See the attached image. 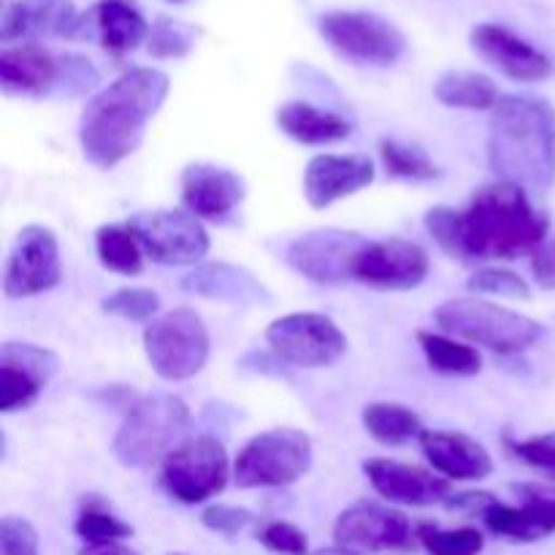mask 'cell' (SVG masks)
<instances>
[{
    "mask_svg": "<svg viewBox=\"0 0 555 555\" xmlns=\"http://www.w3.org/2000/svg\"><path fill=\"white\" fill-rule=\"evenodd\" d=\"M0 361L22 366L25 372L43 379V383H49L60 369V358L52 350H47V347L33 345V341H5L0 347Z\"/></svg>",
    "mask_w": 555,
    "mask_h": 555,
    "instance_id": "f35d334b",
    "label": "cell"
},
{
    "mask_svg": "<svg viewBox=\"0 0 555 555\" xmlns=\"http://www.w3.org/2000/svg\"><path fill=\"white\" fill-rule=\"evenodd\" d=\"M312 555H363V553L361 551H350V547L336 545V547H323V551H314Z\"/></svg>",
    "mask_w": 555,
    "mask_h": 555,
    "instance_id": "7dc6e473",
    "label": "cell"
},
{
    "mask_svg": "<svg viewBox=\"0 0 555 555\" xmlns=\"http://www.w3.org/2000/svg\"><path fill=\"white\" fill-rule=\"evenodd\" d=\"M361 421L369 437L374 442L385 444V448H401V444L421 442L423 434L428 431L417 412H412L404 404H393V401H374V404H366L363 406Z\"/></svg>",
    "mask_w": 555,
    "mask_h": 555,
    "instance_id": "4316f807",
    "label": "cell"
},
{
    "mask_svg": "<svg viewBox=\"0 0 555 555\" xmlns=\"http://www.w3.org/2000/svg\"><path fill=\"white\" fill-rule=\"evenodd\" d=\"M374 182V163L366 155H318L304 171V195L312 209H328L336 201L361 193Z\"/></svg>",
    "mask_w": 555,
    "mask_h": 555,
    "instance_id": "ffe728a7",
    "label": "cell"
},
{
    "mask_svg": "<svg viewBox=\"0 0 555 555\" xmlns=\"http://www.w3.org/2000/svg\"><path fill=\"white\" fill-rule=\"evenodd\" d=\"M417 341L426 356L428 366L444 377H475L482 369V358L477 347L442 334V331H417Z\"/></svg>",
    "mask_w": 555,
    "mask_h": 555,
    "instance_id": "f1b7e54d",
    "label": "cell"
},
{
    "mask_svg": "<svg viewBox=\"0 0 555 555\" xmlns=\"http://www.w3.org/2000/svg\"><path fill=\"white\" fill-rule=\"evenodd\" d=\"M98 70L95 65L79 54H60V74L57 85H54V95L76 98L85 92L95 90Z\"/></svg>",
    "mask_w": 555,
    "mask_h": 555,
    "instance_id": "ab89813d",
    "label": "cell"
},
{
    "mask_svg": "<svg viewBox=\"0 0 555 555\" xmlns=\"http://www.w3.org/2000/svg\"><path fill=\"white\" fill-rule=\"evenodd\" d=\"M426 231L431 233L434 242L450 258L466 263V244H464V211L450 209V206H434L426 215Z\"/></svg>",
    "mask_w": 555,
    "mask_h": 555,
    "instance_id": "8d00e7d4",
    "label": "cell"
},
{
    "mask_svg": "<svg viewBox=\"0 0 555 555\" xmlns=\"http://www.w3.org/2000/svg\"><path fill=\"white\" fill-rule=\"evenodd\" d=\"M171 79L157 68H130L87 101L79 141L87 160L112 171L141 146L146 125L166 103Z\"/></svg>",
    "mask_w": 555,
    "mask_h": 555,
    "instance_id": "6da1fadb",
    "label": "cell"
},
{
    "mask_svg": "<svg viewBox=\"0 0 555 555\" xmlns=\"http://www.w3.org/2000/svg\"><path fill=\"white\" fill-rule=\"evenodd\" d=\"M209 350V331L201 314L188 307L171 309L144 328L146 361L166 383H182L204 372Z\"/></svg>",
    "mask_w": 555,
    "mask_h": 555,
    "instance_id": "8992f818",
    "label": "cell"
},
{
    "mask_svg": "<svg viewBox=\"0 0 555 555\" xmlns=\"http://www.w3.org/2000/svg\"><path fill=\"white\" fill-rule=\"evenodd\" d=\"M198 41V27L190 22L173 20V16H157L150 27L146 52L157 60L188 57Z\"/></svg>",
    "mask_w": 555,
    "mask_h": 555,
    "instance_id": "1f68e13d",
    "label": "cell"
},
{
    "mask_svg": "<svg viewBox=\"0 0 555 555\" xmlns=\"http://www.w3.org/2000/svg\"><path fill=\"white\" fill-rule=\"evenodd\" d=\"M60 74V54L38 43H22L0 52V85L5 95L43 98L54 95Z\"/></svg>",
    "mask_w": 555,
    "mask_h": 555,
    "instance_id": "cb8c5ba5",
    "label": "cell"
},
{
    "mask_svg": "<svg viewBox=\"0 0 555 555\" xmlns=\"http://www.w3.org/2000/svg\"><path fill=\"white\" fill-rule=\"evenodd\" d=\"M312 466V439L298 428H271L258 434L233 461V482L244 491L287 488Z\"/></svg>",
    "mask_w": 555,
    "mask_h": 555,
    "instance_id": "52a82bcc",
    "label": "cell"
},
{
    "mask_svg": "<svg viewBox=\"0 0 555 555\" xmlns=\"http://www.w3.org/2000/svg\"><path fill=\"white\" fill-rule=\"evenodd\" d=\"M488 163L499 182L547 193L555 182V108L534 95H502L491 114Z\"/></svg>",
    "mask_w": 555,
    "mask_h": 555,
    "instance_id": "7a4b0ae2",
    "label": "cell"
},
{
    "mask_svg": "<svg viewBox=\"0 0 555 555\" xmlns=\"http://www.w3.org/2000/svg\"><path fill=\"white\" fill-rule=\"evenodd\" d=\"M547 217L529 193L496 182L482 188L464 211L466 263L469 260H518L547 242Z\"/></svg>",
    "mask_w": 555,
    "mask_h": 555,
    "instance_id": "3957f363",
    "label": "cell"
},
{
    "mask_svg": "<svg viewBox=\"0 0 555 555\" xmlns=\"http://www.w3.org/2000/svg\"><path fill=\"white\" fill-rule=\"evenodd\" d=\"M233 477L231 461L217 437L201 434L179 444L160 464V486L182 504H204L225 491Z\"/></svg>",
    "mask_w": 555,
    "mask_h": 555,
    "instance_id": "9c48e42d",
    "label": "cell"
},
{
    "mask_svg": "<svg viewBox=\"0 0 555 555\" xmlns=\"http://www.w3.org/2000/svg\"><path fill=\"white\" fill-rule=\"evenodd\" d=\"M421 450L431 469L444 480H486L493 472V459L486 444L461 431H426L421 437Z\"/></svg>",
    "mask_w": 555,
    "mask_h": 555,
    "instance_id": "603a6c76",
    "label": "cell"
},
{
    "mask_svg": "<svg viewBox=\"0 0 555 555\" xmlns=\"http://www.w3.org/2000/svg\"><path fill=\"white\" fill-rule=\"evenodd\" d=\"M480 518L491 534L509 542H540L555 531L553 515L526 502H520V507H515V504H502L493 499L482 509Z\"/></svg>",
    "mask_w": 555,
    "mask_h": 555,
    "instance_id": "484cf974",
    "label": "cell"
},
{
    "mask_svg": "<svg viewBox=\"0 0 555 555\" xmlns=\"http://www.w3.org/2000/svg\"><path fill=\"white\" fill-rule=\"evenodd\" d=\"M417 542L428 555H480L486 537L480 529H439V526H417Z\"/></svg>",
    "mask_w": 555,
    "mask_h": 555,
    "instance_id": "d6a6232c",
    "label": "cell"
},
{
    "mask_svg": "<svg viewBox=\"0 0 555 555\" xmlns=\"http://www.w3.org/2000/svg\"><path fill=\"white\" fill-rule=\"evenodd\" d=\"M509 453L515 455L518 461H524L526 466L537 472H545L547 477L555 480V434H542V437H531V439H507Z\"/></svg>",
    "mask_w": 555,
    "mask_h": 555,
    "instance_id": "b9f144b4",
    "label": "cell"
},
{
    "mask_svg": "<svg viewBox=\"0 0 555 555\" xmlns=\"http://www.w3.org/2000/svg\"><path fill=\"white\" fill-rule=\"evenodd\" d=\"M276 125L293 141L307 146L339 144L352 133V125L341 114L325 112L307 101H291L276 112Z\"/></svg>",
    "mask_w": 555,
    "mask_h": 555,
    "instance_id": "d4e9b609",
    "label": "cell"
},
{
    "mask_svg": "<svg viewBox=\"0 0 555 555\" xmlns=\"http://www.w3.org/2000/svg\"><path fill=\"white\" fill-rule=\"evenodd\" d=\"M101 309L128 323H152L160 312V298L150 287H119L112 296L103 298Z\"/></svg>",
    "mask_w": 555,
    "mask_h": 555,
    "instance_id": "d590c367",
    "label": "cell"
},
{
    "mask_svg": "<svg viewBox=\"0 0 555 555\" xmlns=\"http://www.w3.org/2000/svg\"><path fill=\"white\" fill-rule=\"evenodd\" d=\"M79 11L70 0H5L0 14V41L20 38H74Z\"/></svg>",
    "mask_w": 555,
    "mask_h": 555,
    "instance_id": "7402d4cb",
    "label": "cell"
},
{
    "mask_svg": "<svg viewBox=\"0 0 555 555\" xmlns=\"http://www.w3.org/2000/svg\"><path fill=\"white\" fill-rule=\"evenodd\" d=\"M334 540L350 551L406 553L415 547L417 529L399 509L377 502H358L336 518Z\"/></svg>",
    "mask_w": 555,
    "mask_h": 555,
    "instance_id": "5bb4252c",
    "label": "cell"
},
{
    "mask_svg": "<svg viewBox=\"0 0 555 555\" xmlns=\"http://www.w3.org/2000/svg\"><path fill=\"white\" fill-rule=\"evenodd\" d=\"M369 238L341 228H318L293 238L285 249V263L314 285L336 287L356 282V266Z\"/></svg>",
    "mask_w": 555,
    "mask_h": 555,
    "instance_id": "30bf717a",
    "label": "cell"
},
{
    "mask_svg": "<svg viewBox=\"0 0 555 555\" xmlns=\"http://www.w3.org/2000/svg\"><path fill=\"white\" fill-rule=\"evenodd\" d=\"M171 555H184V553H171Z\"/></svg>",
    "mask_w": 555,
    "mask_h": 555,
    "instance_id": "681fc988",
    "label": "cell"
},
{
    "mask_svg": "<svg viewBox=\"0 0 555 555\" xmlns=\"http://www.w3.org/2000/svg\"><path fill=\"white\" fill-rule=\"evenodd\" d=\"M318 27L336 54L358 65L388 68L406 52L404 33L372 11H328L320 16Z\"/></svg>",
    "mask_w": 555,
    "mask_h": 555,
    "instance_id": "ba28073f",
    "label": "cell"
},
{
    "mask_svg": "<svg viewBox=\"0 0 555 555\" xmlns=\"http://www.w3.org/2000/svg\"><path fill=\"white\" fill-rule=\"evenodd\" d=\"M182 291L190 296L209 298V301L231 304V307H269L274 301L271 291L258 276L222 260L195 266L182 280Z\"/></svg>",
    "mask_w": 555,
    "mask_h": 555,
    "instance_id": "44dd1931",
    "label": "cell"
},
{
    "mask_svg": "<svg viewBox=\"0 0 555 555\" xmlns=\"http://www.w3.org/2000/svg\"><path fill=\"white\" fill-rule=\"evenodd\" d=\"M43 379H38L36 374L25 372L22 366L14 363L0 361V412L11 415L16 410H27L38 401L43 390Z\"/></svg>",
    "mask_w": 555,
    "mask_h": 555,
    "instance_id": "e575fe53",
    "label": "cell"
},
{
    "mask_svg": "<svg viewBox=\"0 0 555 555\" xmlns=\"http://www.w3.org/2000/svg\"><path fill=\"white\" fill-rule=\"evenodd\" d=\"M125 225L139 238L146 258L160 266H195L209 253V233L188 209L141 211Z\"/></svg>",
    "mask_w": 555,
    "mask_h": 555,
    "instance_id": "8fae6325",
    "label": "cell"
},
{
    "mask_svg": "<svg viewBox=\"0 0 555 555\" xmlns=\"http://www.w3.org/2000/svg\"><path fill=\"white\" fill-rule=\"evenodd\" d=\"M63 280L60 244L49 228L25 225L14 238L3 271L5 298H33L52 291Z\"/></svg>",
    "mask_w": 555,
    "mask_h": 555,
    "instance_id": "4fadbf2b",
    "label": "cell"
},
{
    "mask_svg": "<svg viewBox=\"0 0 555 555\" xmlns=\"http://www.w3.org/2000/svg\"><path fill=\"white\" fill-rule=\"evenodd\" d=\"M74 531L85 545H112V542H122L133 537V529L125 520H119L117 515L108 513L98 502L85 504V509L76 518Z\"/></svg>",
    "mask_w": 555,
    "mask_h": 555,
    "instance_id": "836d02e7",
    "label": "cell"
},
{
    "mask_svg": "<svg viewBox=\"0 0 555 555\" xmlns=\"http://www.w3.org/2000/svg\"><path fill=\"white\" fill-rule=\"evenodd\" d=\"M434 323L442 334L455 336L466 345L488 347L499 356H518L542 336V325L537 320L482 298H450L439 304Z\"/></svg>",
    "mask_w": 555,
    "mask_h": 555,
    "instance_id": "5b68a950",
    "label": "cell"
},
{
    "mask_svg": "<svg viewBox=\"0 0 555 555\" xmlns=\"http://www.w3.org/2000/svg\"><path fill=\"white\" fill-rule=\"evenodd\" d=\"M98 260L106 271L119 276H135L144 271V249L128 225H101L95 233Z\"/></svg>",
    "mask_w": 555,
    "mask_h": 555,
    "instance_id": "f546056e",
    "label": "cell"
},
{
    "mask_svg": "<svg viewBox=\"0 0 555 555\" xmlns=\"http://www.w3.org/2000/svg\"><path fill=\"white\" fill-rule=\"evenodd\" d=\"M79 555H139V553L130 551V547L122 545V542H112V545H85L79 551Z\"/></svg>",
    "mask_w": 555,
    "mask_h": 555,
    "instance_id": "bcb514c9",
    "label": "cell"
},
{
    "mask_svg": "<svg viewBox=\"0 0 555 555\" xmlns=\"http://www.w3.org/2000/svg\"><path fill=\"white\" fill-rule=\"evenodd\" d=\"M171 3H182V0H171Z\"/></svg>",
    "mask_w": 555,
    "mask_h": 555,
    "instance_id": "c3c4849f",
    "label": "cell"
},
{
    "mask_svg": "<svg viewBox=\"0 0 555 555\" xmlns=\"http://www.w3.org/2000/svg\"><path fill=\"white\" fill-rule=\"evenodd\" d=\"M434 95L444 106L466 108V112H488V108L493 112L502 101L491 76L477 70H448L434 85Z\"/></svg>",
    "mask_w": 555,
    "mask_h": 555,
    "instance_id": "83f0119b",
    "label": "cell"
},
{
    "mask_svg": "<svg viewBox=\"0 0 555 555\" xmlns=\"http://www.w3.org/2000/svg\"><path fill=\"white\" fill-rule=\"evenodd\" d=\"M0 553L3 555H41L38 553V531L25 518L0 520Z\"/></svg>",
    "mask_w": 555,
    "mask_h": 555,
    "instance_id": "7bdbcfd3",
    "label": "cell"
},
{
    "mask_svg": "<svg viewBox=\"0 0 555 555\" xmlns=\"http://www.w3.org/2000/svg\"><path fill=\"white\" fill-rule=\"evenodd\" d=\"M258 542L280 555H309V537L287 520H269L258 529Z\"/></svg>",
    "mask_w": 555,
    "mask_h": 555,
    "instance_id": "60d3db41",
    "label": "cell"
},
{
    "mask_svg": "<svg viewBox=\"0 0 555 555\" xmlns=\"http://www.w3.org/2000/svg\"><path fill=\"white\" fill-rule=\"evenodd\" d=\"M190 410L173 393H146L130 401L114 437V459L128 469L163 464L179 444L188 442Z\"/></svg>",
    "mask_w": 555,
    "mask_h": 555,
    "instance_id": "277c9868",
    "label": "cell"
},
{
    "mask_svg": "<svg viewBox=\"0 0 555 555\" xmlns=\"http://www.w3.org/2000/svg\"><path fill=\"white\" fill-rule=\"evenodd\" d=\"M201 524L209 531H215V534L236 537L255 524V515L242 507H231V504H211L201 515Z\"/></svg>",
    "mask_w": 555,
    "mask_h": 555,
    "instance_id": "ee69618b",
    "label": "cell"
},
{
    "mask_svg": "<svg viewBox=\"0 0 555 555\" xmlns=\"http://www.w3.org/2000/svg\"><path fill=\"white\" fill-rule=\"evenodd\" d=\"M266 341L282 363L301 369H323L347 352L339 325L320 312H293L276 318L266 328Z\"/></svg>",
    "mask_w": 555,
    "mask_h": 555,
    "instance_id": "7c38bea8",
    "label": "cell"
},
{
    "mask_svg": "<svg viewBox=\"0 0 555 555\" xmlns=\"http://www.w3.org/2000/svg\"><path fill=\"white\" fill-rule=\"evenodd\" d=\"M469 291L480 293V296H499L513 298V301H529L531 287L520 274L509 269H499V266H486L477 269L469 280Z\"/></svg>",
    "mask_w": 555,
    "mask_h": 555,
    "instance_id": "74e56055",
    "label": "cell"
},
{
    "mask_svg": "<svg viewBox=\"0 0 555 555\" xmlns=\"http://www.w3.org/2000/svg\"><path fill=\"white\" fill-rule=\"evenodd\" d=\"M379 157L388 171V177L404 179V182H431L439 177V168L426 150L415 144H406L399 139L379 141Z\"/></svg>",
    "mask_w": 555,
    "mask_h": 555,
    "instance_id": "4dcf8cb0",
    "label": "cell"
},
{
    "mask_svg": "<svg viewBox=\"0 0 555 555\" xmlns=\"http://www.w3.org/2000/svg\"><path fill=\"white\" fill-rule=\"evenodd\" d=\"M369 482L374 491L390 504H404V507H434V504H448L453 496L450 480L442 475L421 469V466L401 464L390 459H369L363 464Z\"/></svg>",
    "mask_w": 555,
    "mask_h": 555,
    "instance_id": "e0dca14e",
    "label": "cell"
},
{
    "mask_svg": "<svg viewBox=\"0 0 555 555\" xmlns=\"http://www.w3.org/2000/svg\"><path fill=\"white\" fill-rule=\"evenodd\" d=\"M247 198V184L231 168L190 163L182 171V206L198 220H225Z\"/></svg>",
    "mask_w": 555,
    "mask_h": 555,
    "instance_id": "ac0fdd59",
    "label": "cell"
},
{
    "mask_svg": "<svg viewBox=\"0 0 555 555\" xmlns=\"http://www.w3.org/2000/svg\"><path fill=\"white\" fill-rule=\"evenodd\" d=\"M531 274L537 285L545 291H555V238H547L534 255H531Z\"/></svg>",
    "mask_w": 555,
    "mask_h": 555,
    "instance_id": "f6af8a7d",
    "label": "cell"
},
{
    "mask_svg": "<svg viewBox=\"0 0 555 555\" xmlns=\"http://www.w3.org/2000/svg\"><path fill=\"white\" fill-rule=\"evenodd\" d=\"M431 269L428 253L410 238L369 242L356 266V282L374 291H412L423 285Z\"/></svg>",
    "mask_w": 555,
    "mask_h": 555,
    "instance_id": "9a60e30c",
    "label": "cell"
},
{
    "mask_svg": "<svg viewBox=\"0 0 555 555\" xmlns=\"http://www.w3.org/2000/svg\"><path fill=\"white\" fill-rule=\"evenodd\" d=\"M150 27L144 14L128 0H98L79 16L70 41H98L106 52L122 57L146 43Z\"/></svg>",
    "mask_w": 555,
    "mask_h": 555,
    "instance_id": "d6986e66",
    "label": "cell"
},
{
    "mask_svg": "<svg viewBox=\"0 0 555 555\" xmlns=\"http://www.w3.org/2000/svg\"><path fill=\"white\" fill-rule=\"evenodd\" d=\"M472 47L486 63L513 81H545L553 74V60L504 25L482 22L472 30Z\"/></svg>",
    "mask_w": 555,
    "mask_h": 555,
    "instance_id": "2e32d148",
    "label": "cell"
}]
</instances>
